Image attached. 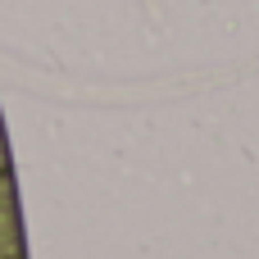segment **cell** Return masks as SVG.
I'll return each mask as SVG.
<instances>
[{"label": "cell", "mask_w": 259, "mask_h": 259, "mask_svg": "<svg viewBox=\"0 0 259 259\" xmlns=\"http://www.w3.org/2000/svg\"><path fill=\"white\" fill-rule=\"evenodd\" d=\"M9 132H5V114H0V173H9Z\"/></svg>", "instance_id": "obj_2"}, {"label": "cell", "mask_w": 259, "mask_h": 259, "mask_svg": "<svg viewBox=\"0 0 259 259\" xmlns=\"http://www.w3.org/2000/svg\"><path fill=\"white\" fill-rule=\"evenodd\" d=\"M0 259H27V237H23V209H18L14 168L0 173Z\"/></svg>", "instance_id": "obj_1"}]
</instances>
